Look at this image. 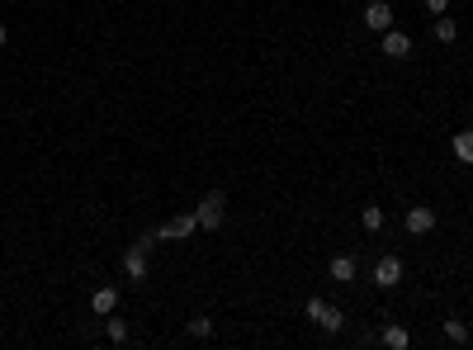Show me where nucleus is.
Wrapping results in <instances>:
<instances>
[{
	"mask_svg": "<svg viewBox=\"0 0 473 350\" xmlns=\"http://www.w3.org/2000/svg\"><path fill=\"white\" fill-rule=\"evenodd\" d=\"M360 19H364V29H374V33L393 29V10H388V0H369Z\"/></svg>",
	"mask_w": 473,
	"mask_h": 350,
	"instance_id": "obj_3",
	"label": "nucleus"
},
{
	"mask_svg": "<svg viewBox=\"0 0 473 350\" xmlns=\"http://www.w3.org/2000/svg\"><path fill=\"white\" fill-rule=\"evenodd\" d=\"M431 227H436V208L412 204V208H407V232H412V237H426Z\"/></svg>",
	"mask_w": 473,
	"mask_h": 350,
	"instance_id": "obj_5",
	"label": "nucleus"
},
{
	"mask_svg": "<svg viewBox=\"0 0 473 350\" xmlns=\"http://www.w3.org/2000/svg\"><path fill=\"white\" fill-rule=\"evenodd\" d=\"M374 284L378 289H397L402 284V260H397V255H383V260L374 265Z\"/></svg>",
	"mask_w": 473,
	"mask_h": 350,
	"instance_id": "obj_4",
	"label": "nucleus"
},
{
	"mask_svg": "<svg viewBox=\"0 0 473 350\" xmlns=\"http://www.w3.org/2000/svg\"><path fill=\"white\" fill-rule=\"evenodd\" d=\"M383 52H388L393 62H402V57L412 52V38L407 33H397V29H383Z\"/></svg>",
	"mask_w": 473,
	"mask_h": 350,
	"instance_id": "obj_6",
	"label": "nucleus"
},
{
	"mask_svg": "<svg viewBox=\"0 0 473 350\" xmlns=\"http://www.w3.org/2000/svg\"><path fill=\"white\" fill-rule=\"evenodd\" d=\"M114 308H119V289H95V298H90V313H95V318H109Z\"/></svg>",
	"mask_w": 473,
	"mask_h": 350,
	"instance_id": "obj_7",
	"label": "nucleus"
},
{
	"mask_svg": "<svg viewBox=\"0 0 473 350\" xmlns=\"http://www.w3.org/2000/svg\"><path fill=\"white\" fill-rule=\"evenodd\" d=\"M322 313H327V303H322V298H317V294H313V298H308V318L317 322V318H322Z\"/></svg>",
	"mask_w": 473,
	"mask_h": 350,
	"instance_id": "obj_17",
	"label": "nucleus"
},
{
	"mask_svg": "<svg viewBox=\"0 0 473 350\" xmlns=\"http://www.w3.org/2000/svg\"><path fill=\"white\" fill-rule=\"evenodd\" d=\"M222 213H227V194L213 190V194H204V199H199V213H194V218H199V227H204V232H218V227H222Z\"/></svg>",
	"mask_w": 473,
	"mask_h": 350,
	"instance_id": "obj_1",
	"label": "nucleus"
},
{
	"mask_svg": "<svg viewBox=\"0 0 473 350\" xmlns=\"http://www.w3.org/2000/svg\"><path fill=\"white\" fill-rule=\"evenodd\" d=\"M360 223H364V232H378V227H383V208H378V204H364L360 208Z\"/></svg>",
	"mask_w": 473,
	"mask_h": 350,
	"instance_id": "obj_13",
	"label": "nucleus"
},
{
	"mask_svg": "<svg viewBox=\"0 0 473 350\" xmlns=\"http://www.w3.org/2000/svg\"><path fill=\"white\" fill-rule=\"evenodd\" d=\"M5 43H10V33H5V24H0V52H5Z\"/></svg>",
	"mask_w": 473,
	"mask_h": 350,
	"instance_id": "obj_19",
	"label": "nucleus"
},
{
	"mask_svg": "<svg viewBox=\"0 0 473 350\" xmlns=\"http://www.w3.org/2000/svg\"><path fill=\"white\" fill-rule=\"evenodd\" d=\"M331 279H336V284H350V279H355V255H336V260H331Z\"/></svg>",
	"mask_w": 473,
	"mask_h": 350,
	"instance_id": "obj_9",
	"label": "nucleus"
},
{
	"mask_svg": "<svg viewBox=\"0 0 473 350\" xmlns=\"http://www.w3.org/2000/svg\"><path fill=\"white\" fill-rule=\"evenodd\" d=\"M104 332H109V341H119V346H124V341H128V322L109 313V318H104Z\"/></svg>",
	"mask_w": 473,
	"mask_h": 350,
	"instance_id": "obj_14",
	"label": "nucleus"
},
{
	"mask_svg": "<svg viewBox=\"0 0 473 350\" xmlns=\"http://www.w3.org/2000/svg\"><path fill=\"white\" fill-rule=\"evenodd\" d=\"M383 346H388V350H407L412 346V332H407V327H397V322H388V327H383Z\"/></svg>",
	"mask_w": 473,
	"mask_h": 350,
	"instance_id": "obj_8",
	"label": "nucleus"
},
{
	"mask_svg": "<svg viewBox=\"0 0 473 350\" xmlns=\"http://www.w3.org/2000/svg\"><path fill=\"white\" fill-rule=\"evenodd\" d=\"M426 10H431V15H445V10H450V0H426Z\"/></svg>",
	"mask_w": 473,
	"mask_h": 350,
	"instance_id": "obj_18",
	"label": "nucleus"
},
{
	"mask_svg": "<svg viewBox=\"0 0 473 350\" xmlns=\"http://www.w3.org/2000/svg\"><path fill=\"white\" fill-rule=\"evenodd\" d=\"M445 336L464 346V341H469V327H464V322H459V318H445Z\"/></svg>",
	"mask_w": 473,
	"mask_h": 350,
	"instance_id": "obj_16",
	"label": "nucleus"
},
{
	"mask_svg": "<svg viewBox=\"0 0 473 350\" xmlns=\"http://www.w3.org/2000/svg\"><path fill=\"white\" fill-rule=\"evenodd\" d=\"M317 327H322V332H341V327H346V313H341V308H331V303H327V313L317 318Z\"/></svg>",
	"mask_w": 473,
	"mask_h": 350,
	"instance_id": "obj_11",
	"label": "nucleus"
},
{
	"mask_svg": "<svg viewBox=\"0 0 473 350\" xmlns=\"http://www.w3.org/2000/svg\"><path fill=\"white\" fill-rule=\"evenodd\" d=\"M455 38H459V24L450 15H441L436 19V43H455Z\"/></svg>",
	"mask_w": 473,
	"mask_h": 350,
	"instance_id": "obj_12",
	"label": "nucleus"
},
{
	"mask_svg": "<svg viewBox=\"0 0 473 350\" xmlns=\"http://www.w3.org/2000/svg\"><path fill=\"white\" fill-rule=\"evenodd\" d=\"M450 147H455V157L464 161V166H473V128H464V133H455V143H450Z\"/></svg>",
	"mask_w": 473,
	"mask_h": 350,
	"instance_id": "obj_10",
	"label": "nucleus"
},
{
	"mask_svg": "<svg viewBox=\"0 0 473 350\" xmlns=\"http://www.w3.org/2000/svg\"><path fill=\"white\" fill-rule=\"evenodd\" d=\"M185 332L194 336V341H204V336H213V322H208V318H189V322H185Z\"/></svg>",
	"mask_w": 473,
	"mask_h": 350,
	"instance_id": "obj_15",
	"label": "nucleus"
},
{
	"mask_svg": "<svg viewBox=\"0 0 473 350\" xmlns=\"http://www.w3.org/2000/svg\"><path fill=\"white\" fill-rule=\"evenodd\" d=\"M199 232V218L194 213H180V218H171L166 227H152V241H180V237H194Z\"/></svg>",
	"mask_w": 473,
	"mask_h": 350,
	"instance_id": "obj_2",
	"label": "nucleus"
}]
</instances>
